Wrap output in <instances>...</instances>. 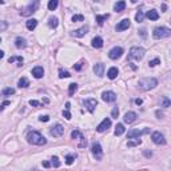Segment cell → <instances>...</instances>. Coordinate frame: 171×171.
I'll return each instance as SVG.
<instances>
[{
	"label": "cell",
	"mask_w": 171,
	"mask_h": 171,
	"mask_svg": "<svg viewBox=\"0 0 171 171\" xmlns=\"http://www.w3.org/2000/svg\"><path fill=\"white\" fill-rule=\"evenodd\" d=\"M27 139H28L29 143L36 145V146H43V145H46L47 143V139L38 131H29L28 135H27Z\"/></svg>",
	"instance_id": "cell-1"
},
{
	"label": "cell",
	"mask_w": 171,
	"mask_h": 171,
	"mask_svg": "<svg viewBox=\"0 0 171 171\" xmlns=\"http://www.w3.org/2000/svg\"><path fill=\"white\" fill-rule=\"evenodd\" d=\"M138 86L142 91H149V90H152L154 87L158 86V80L155 78H143L139 80Z\"/></svg>",
	"instance_id": "cell-2"
},
{
	"label": "cell",
	"mask_w": 171,
	"mask_h": 171,
	"mask_svg": "<svg viewBox=\"0 0 171 171\" xmlns=\"http://www.w3.org/2000/svg\"><path fill=\"white\" fill-rule=\"evenodd\" d=\"M171 35V29L167 28V27H156L152 32V36L155 39H165V38H169Z\"/></svg>",
	"instance_id": "cell-3"
},
{
	"label": "cell",
	"mask_w": 171,
	"mask_h": 171,
	"mask_svg": "<svg viewBox=\"0 0 171 171\" xmlns=\"http://www.w3.org/2000/svg\"><path fill=\"white\" fill-rule=\"evenodd\" d=\"M145 48L142 47H132L130 50V53H128V59H135V60H142L143 56H145Z\"/></svg>",
	"instance_id": "cell-4"
},
{
	"label": "cell",
	"mask_w": 171,
	"mask_h": 171,
	"mask_svg": "<svg viewBox=\"0 0 171 171\" xmlns=\"http://www.w3.org/2000/svg\"><path fill=\"white\" fill-rule=\"evenodd\" d=\"M38 8H39V2H32L20 11V15L22 16H29V15H32L33 12L38 11Z\"/></svg>",
	"instance_id": "cell-5"
},
{
	"label": "cell",
	"mask_w": 171,
	"mask_h": 171,
	"mask_svg": "<svg viewBox=\"0 0 171 171\" xmlns=\"http://www.w3.org/2000/svg\"><path fill=\"white\" fill-rule=\"evenodd\" d=\"M149 132V128H145V130H139V128H134V130H130L128 134H127V138L128 139H135V138H140L143 134H147Z\"/></svg>",
	"instance_id": "cell-6"
},
{
	"label": "cell",
	"mask_w": 171,
	"mask_h": 171,
	"mask_svg": "<svg viewBox=\"0 0 171 171\" xmlns=\"http://www.w3.org/2000/svg\"><path fill=\"white\" fill-rule=\"evenodd\" d=\"M91 150H92V154H94V156H95L98 160H100L103 158V151H102V147H100V145L98 142H94L92 143V147H91Z\"/></svg>",
	"instance_id": "cell-7"
},
{
	"label": "cell",
	"mask_w": 171,
	"mask_h": 171,
	"mask_svg": "<svg viewBox=\"0 0 171 171\" xmlns=\"http://www.w3.org/2000/svg\"><path fill=\"white\" fill-rule=\"evenodd\" d=\"M151 139H152V142L155 143V145H166V139H165V136H163V134H160L159 131H155V132H152V135H151Z\"/></svg>",
	"instance_id": "cell-8"
},
{
	"label": "cell",
	"mask_w": 171,
	"mask_h": 171,
	"mask_svg": "<svg viewBox=\"0 0 171 171\" xmlns=\"http://www.w3.org/2000/svg\"><path fill=\"white\" fill-rule=\"evenodd\" d=\"M122 55H123V48L122 47H114L111 51H110V53H108L110 59H112V60H118Z\"/></svg>",
	"instance_id": "cell-9"
},
{
	"label": "cell",
	"mask_w": 171,
	"mask_h": 171,
	"mask_svg": "<svg viewBox=\"0 0 171 171\" xmlns=\"http://www.w3.org/2000/svg\"><path fill=\"white\" fill-rule=\"evenodd\" d=\"M111 127V119L110 118H106V119H103V122L100 123V125L96 127V131L98 132H104L107 131V130Z\"/></svg>",
	"instance_id": "cell-10"
},
{
	"label": "cell",
	"mask_w": 171,
	"mask_h": 171,
	"mask_svg": "<svg viewBox=\"0 0 171 171\" xmlns=\"http://www.w3.org/2000/svg\"><path fill=\"white\" fill-rule=\"evenodd\" d=\"M83 104H84V107L87 110H88L90 112H94L95 111V107L98 106V102H96V99H86L84 102H83Z\"/></svg>",
	"instance_id": "cell-11"
},
{
	"label": "cell",
	"mask_w": 171,
	"mask_h": 171,
	"mask_svg": "<svg viewBox=\"0 0 171 171\" xmlns=\"http://www.w3.org/2000/svg\"><path fill=\"white\" fill-rule=\"evenodd\" d=\"M50 132H51L52 136H55V138H59V136H62L63 134H64V127H63L62 125H56V126L52 127Z\"/></svg>",
	"instance_id": "cell-12"
},
{
	"label": "cell",
	"mask_w": 171,
	"mask_h": 171,
	"mask_svg": "<svg viewBox=\"0 0 171 171\" xmlns=\"http://www.w3.org/2000/svg\"><path fill=\"white\" fill-rule=\"evenodd\" d=\"M102 99L107 103H111V102H115L116 100V94L112 92V91H106L102 94Z\"/></svg>",
	"instance_id": "cell-13"
},
{
	"label": "cell",
	"mask_w": 171,
	"mask_h": 171,
	"mask_svg": "<svg viewBox=\"0 0 171 171\" xmlns=\"http://www.w3.org/2000/svg\"><path fill=\"white\" fill-rule=\"evenodd\" d=\"M94 72H95V75H98L99 78H102V76L104 75V64H103V63L95 64L94 66Z\"/></svg>",
	"instance_id": "cell-14"
},
{
	"label": "cell",
	"mask_w": 171,
	"mask_h": 171,
	"mask_svg": "<svg viewBox=\"0 0 171 171\" xmlns=\"http://www.w3.org/2000/svg\"><path fill=\"white\" fill-rule=\"evenodd\" d=\"M130 19H123L122 22L119 23L118 26H116V31H125V29H127L130 27Z\"/></svg>",
	"instance_id": "cell-15"
},
{
	"label": "cell",
	"mask_w": 171,
	"mask_h": 171,
	"mask_svg": "<svg viewBox=\"0 0 171 171\" xmlns=\"http://www.w3.org/2000/svg\"><path fill=\"white\" fill-rule=\"evenodd\" d=\"M123 119H125V122L128 123V125L130 123H134L136 120V114L132 112V111H128V112H126V115H125V118Z\"/></svg>",
	"instance_id": "cell-16"
},
{
	"label": "cell",
	"mask_w": 171,
	"mask_h": 171,
	"mask_svg": "<svg viewBox=\"0 0 171 171\" xmlns=\"http://www.w3.org/2000/svg\"><path fill=\"white\" fill-rule=\"evenodd\" d=\"M32 75L35 76L36 79H40L43 78V75H44V70H43V67H35V68L32 70Z\"/></svg>",
	"instance_id": "cell-17"
},
{
	"label": "cell",
	"mask_w": 171,
	"mask_h": 171,
	"mask_svg": "<svg viewBox=\"0 0 171 171\" xmlns=\"http://www.w3.org/2000/svg\"><path fill=\"white\" fill-rule=\"evenodd\" d=\"M15 46H16V48H26L27 47V42H26V39L24 38H16V40H15Z\"/></svg>",
	"instance_id": "cell-18"
},
{
	"label": "cell",
	"mask_w": 171,
	"mask_h": 171,
	"mask_svg": "<svg viewBox=\"0 0 171 171\" xmlns=\"http://www.w3.org/2000/svg\"><path fill=\"white\" fill-rule=\"evenodd\" d=\"M26 26H27V29H29V31H33V29L36 28V26H38V20H36V19H29V20H27Z\"/></svg>",
	"instance_id": "cell-19"
},
{
	"label": "cell",
	"mask_w": 171,
	"mask_h": 171,
	"mask_svg": "<svg viewBox=\"0 0 171 171\" xmlns=\"http://www.w3.org/2000/svg\"><path fill=\"white\" fill-rule=\"evenodd\" d=\"M87 31H88V27H82V28L74 31V36H76V38H82V36H84L87 33Z\"/></svg>",
	"instance_id": "cell-20"
},
{
	"label": "cell",
	"mask_w": 171,
	"mask_h": 171,
	"mask_svg": "<svg viewBox=\"0 0 171 171\" xmlns=\"http://www.w3.org/2000/svg\"><path fill=\"white\" fill-rule=\"evenodd\" d=\"M92 47L94 48H102L103 47V39L100 36H96V38L92 39Z\"/></svg>",
	"instance_id": "cell-21"
},
{
	"label": "cell",
	"mask_w": 171,
	"mask_h": 171,
	"mask_svg": "<svg viewBox=\"0 0 171 171\" xmlns=\"http://www.w3.org/2000/svg\"><path fill=\"white\" fill-rule=\"evenodd\" d=\"M119 74V70L116 68V67H111V68L108 70V72H107V76H108L110 79H115L116 76H118Z\"/></svg>",
	"instance_id": "cell-22"
},
{
	"label": "cell",
	"mask_w": 171,
	"mask_h": 171,
	"mask_svg": "<svg viewBox=\"0 0 171 171\" xmlns=\"http://www.w3.org/2000/svg\"><path fill=\"white\" fill-rule=\"evenodd\" d=\"M146 16L149 18L150 20H158L159 19V13L155 11V9H150L149 12L146 13Z\"/></svg>",
	"instance_id": "cell-23"
},
{
	"label": "cell",
	"mask_w": 171,
	"mask_h": 171,
	"mask_svg": "<svg viewBox=\"0 0 171 171\" xmlns=\"http://www.w3.org/2000/svg\"><path fill=\"white\" fill-rule=\"evenodd\" d=\"M125 8H126V2H118L115 5H114L115 12H122Z\"/></svg>",
	"instance_id": "cell-24"
},
{
	"label": "cell",
	"mask_w": 171,
	"mask_h": 171,
	"mask_svg": "<svg viewBox=\"0 0 171 171\" xmlns=\"http://www.w3.org/2000/svg\"><path fill=\"white\" fill-rule=\"evenodd\" d=\"M123 132H125V126H123L122 123H118L116 127H115V132H114V134H115L116 136H120Z\"/></svg>",
	"instance_id": "cell-25"
},
{
	"label": "cell",
	"mask_w": 171,
	"mask_h": 171,
	"mask_svg": "<svg viewBox=\"0 0 171 171\" xmlns=\"http://www.w3.org/2000/svg\"><path fill=\"white\" fill-rule=\"evenodd\" d=\"M59 24V22H58V18H55V16H52V18H50L48 19V26L51 27V28H56Z\"/></svg>",
	"instance_id": "cell-26"
},
{
	"label": "cell",
	"mask_w": 171,
	"mask_h": 171,
	"mask_svg": "<svg viewBox=\"0 0 171 171\" xmlns=\"http://www.w3.org/2000/svg\"><path fill=\"white\" fill-rule=\"evenodd\" d=\"M108 19V13H106V15H96V22H98V24L102 26L103 23H104V20Z\"/></svg>",
	"instance_id": "cell-27"
},
{
	"label": "cell",
	"mask_w": 171,
	"mask_h": 171,
	"mask_svg": "<svg viewBox=\"0 0 171 171\" xmlns=\"http://www.w3.org/2000/svg\"><path fill=\"white\" fill-rule=\"evenodd\" d=\"M18 84H19L20 88H26V87L29 86V82H28V79H27V78H22V79L19 80Z\"/></svg>",
	"instance_id": "cell-28"
},
{
	"label": "cell",
	"mask_w": 171,
	"mask_h": 171,
	"mask_svg": "<svg viewBox=\"0 0 171 171\" xmlns=\"http://www.w3.org/2000/svg\"><path fill=\"white\" fill-rule=\"evenodd\" d=\"M140 143H142V140H140L139 138H135V139H132V140H128L127 146H128V147H135V146H139Z\"/></svg>",
	"instance_id": "cell-29"
},
{
	"label": "cell",
	"mask_w": 171,
	"mask_h": 171,
	"mask_svg": "<svg viewBox=\"0 0 171 171\" xmlns=\"http://www.w3.org/2000/svg\"><path fill=\"white\" fill-rule=\"evenodd\" d=\"M76 90H78V84L76 83H71L68 87V94H70V96H72L76 92Z\"/></svg>",
	"instance_id": "cell-30"
},
{
	"label": "cell",
	"mask_w": 171,
	"mask_h": 171,
	"mask_svg": "<svg viewBox=\"0 0 171 171\" xmlns=\"http://www.w3.org/2000/svg\"><path fill=\"white\" fill-rule=\"evenodd\" d=\"M58 0H50L48 3V9L50 11H53V9H56V7H58Z\"/></svg>",
	"instance_id": "cell-31"
},
{
	"label": "cell",
	"mask_w": 171,
	"mask_h": 171,
	"mask_svg": "<svg viewBox=\"0 0 171 171\" xmlns=\"http://www.w3.org/2000/svg\"><path fill=\"white\" fill-rule=\"evenodd\" d=\"M16 60L20 63L19 66H22V63H23V58H22V56H11V58L8 59V63H13V62H16Z\"/></svg>",
	"instance_id": "cell-32"
},
{
	"label": "cell",
	"mask_w": 171,
	"mask_h": 171,
	"mask_svg": "<svg viewBox=\"0 0 171 171\" xmlns=\"http://www.w3.org/2000/svg\"><path fill=\"white\" fill-rule=\"evenodd\" d=\"M15 94V90L11 88V87H7V88L3 90V95L4 96H8V95H13Z\"/></svg>",
	"instance_id": "cell-33"
},
{
	"label": "cell",
	"mask_w": 171,
	"mask_h": 171,
	"mask_svg": "<svg viewBox=\"0 0 171 171\" xmlns=\"http://www.w3.org/2000/svg\"><path fill=\"white\" fill-rule=\"evenodd\" d=\"M143 19H145V13H143L142 11H138V13L135 15V20H136L138 23H142Z\"/></svg>",
	"instance_id": "cell-34"
},
{
	"label": "cell",
	"mask_w": 171,
	"mask_h": 171,
	"mask_svg": "<svg viewBox=\"0 0 171 171\" xmlns=\"http://www.w3.org/2000/svg\"><path fill=\"white\" fill-rule=\"evenodd\" d=\"M70 76H71V75H70L68 71H64V70H62V68L59 70V78H60V79H63V78H70Z\"/></svg>",
	"instance_id": "cell-35"
},
{
	"label": "cell",
	"mask_w": 171,
	"mask_h": 171,
	"mask_svg": "<svg viewBox=\"0 0 171 171\" xmlns=\"http://www.w3.org/2000/svg\"><path fill=\"white\" fill-rule=\"evenodd\" d=\"M75 158H76V155H74V154H71V155H67L66 163H67V165H72L74 160H75Z\"/></svg>",
	"instance_id": "cell-36"
},
{
	"label": "cell",
	"mask_w": 171,
	"mask_h": 171,
	"mask_svg": "<svg viewBox=\"0 0 171 171\" xmlns=\"http://www.w3.org/2000/svg\"><path fill=\"white\" fill-rule=\"evenodd\" d=\"M71 136H72V139H78V138L80 139L83 135H82V132H80L79 130H75V131H72V132H71Z\"/></svg>",
	"instance_id": "cell-37"
},
{
	"label": "cell",
	"mask_w": 171,
	"mask_h": 171,
	"mask_svg": "<svg viewBox=\"0 0 171 171\" xmlns=\"http://www.w3.org/2000/svg\"><path fill=\"white\" fill-rule=\"evenodd\" d=\"M51 160H52L51 165H52L53 167H60V162H59V158H58V156H53Z\"/></svg>",
	"instance_id": "cell-38"
},
{
	"label": "cell",
	"mask_w": 171,
	"mask_h": 171,
	"mask_svg": "<svg viewBox=\"0 0 171 171\" xmlns=\"http://www.w3.org/2000/svg\"><path fill=\"white\" fill-rule=\"evenodd\" d=\"M84 20V16L83 15H74L72 16V22H83Z\"/></svg>",
	"instance_id": "cell-39"
},
{
	"label": "cell",
	"mask_w": 171,
	"mask_h": 171,
	"mask_svg": "<svg viewBox=\"0 0 171 171\" xmlns=\"http://www.w3.org/2000/svg\"><path fill=\"white\" fill-rule=\"evenodd\" d=\"M111 115H112V118L118 119V116H119V108H118V107H114V110H112Z\"/></svg>",
	"instance_id": "cell-40"
},
{
	"label": "cell",
	"mask_w": 171,
	"mask_h": 171,
	"mask_svg": "<svg viewBox=\"0 0 171 171\" xmlns=\"http://www.w3.org/2000/svg\"><path fill=\"white\" fill-rule=\"evenodd\" d=\"M159 63H160V59L156 58V59H154V60H150V62H149V66H150V67H154V66H156V64H159Z\"/></svg>",
	"instance_id": "cell-41"
},
{
	"label": "cell",
	"mask_w": 171,
	"mask_h": 171,
	"mask_svg": "<svg viewBox=\"0 0 171 171\" xmlns=\"http://www.w3.org/2000/svg\"><path fill=\"white\" fill-rule=\"evenodd\" d=\"M170 104H171V102H170L169 98H163L162 99V107H169Z\"/></svg>",
	"instance_id": "cell-42"
},
{
	"label": "cell",
	"mask_w": 171,
	"mask_h": 171,
	"mask_svg": "<svg viewBox=\"0 0 171 171\" xmlns=\"http://www.w3.org/2000/svg\"><path fill=\"white\" fill-rule=\"evenodd\" d=\"M63 115H64V118L66 119H71V114H70V111H68V110H64V111H63Z\"/></svg>",
	"instance_id": "cell-43"
},
{
	"label": "cell",
	"mask_w": 171,
	"mask_h": 171,
	"mask_svg": "<svg viewBox=\"0 0 171 171\" xmlns=\"http://www.w3.org/2000/svg\"><path fill=\"white\" fill-rule=\"evenodd\" d=\"M29 104L33 106V107H39V106H42L40 103L38 102V100H29Z\"/></svg>",
	"instance_id": "cell-44"
},
{
	"label": "cell",
	"mask_w": 171,
	"mask_h": 171,
	"mask_svg": "<svg viewBox=\"0 0 171 171\" xmlns=\"http://www.w3.org/2000/svg\"><path fill=\"white\" fill-rule=\"evenodd\" d=\"M39 120H40V122H48V120H50V116H48V115L40 116V118H39Z\"/></svg>",
	"instance_id": "cell-45"
},
{
	"label": "cell",
	"mask_w": 171,
	"mask_h": 171,
	"mask_svg": "<svg viewBox=\"0 0 171 171\" xmlns=\"http://www.w3.org/2000/svg\"><path fill=\"white\" fill-rule=\"evenodd\" d=\"M7 28V23L5 22H0V31H4Z\"/></svg>",
	"instance_id": "cell-46"
},
{
	"label": "cell",
	"mask_w": 171,
	"mask_h": 171,
	"mask_svg": "<svg viewBox=\"0 0 171 171\" xmlns=\"http://www.w3.org/2000/svg\"><path fill=\"white\" fill-rule=\"evenodd\" d=\"M74 68H75L76 71H80V70H82V63H78V64H75V66H74Z\"/></svg>",
	"instance_id": "cell-47"
},
{
	"label": "cell",
	"mask_w": 171,
	"mask_h": 171,
	"mask_svg": "<svg viewBox=\"0 0 171 171\" xmlns=\"http://www.w3.org/2000/svg\"><path fill=\"white\" fill-rule=\"evenodd\" d=\"M139 33H140V36H142V38H146V36H147L146 29H140V31H139Z\"/></svg>",
	"instance_id": "cell-48"
},
{
	"label": "cell",
	"mask_w": 171,
	"mask_h": 171,
	"mask_svg": "<svg viewBox=\"0 0 171 171\" xmlns=\"http://www.w3.org/2000/svg\"><path fill=\"white\" fill-rule=\"evenodd\" d=\"M155 114H156V116H158V118H159V119H160V118H162V116H163V112H160V111H159V110H158V111H156Z\"/></svg>",
	"instance_id": "cell-49"
},
{
	"label": "cell",
	"mask_w": 171,
	"mask_h": 171,
	"mask_svg": "<svg viewBox=\"0 0 171 171\" xmlns=\"http://www.w3.org/2000/svg\"><path fill=\"white\" fill-rule=\"evenodd\" d=\"M43 166L48 169V167H51V163H50V162H43Z\"/></svg>",
	"instance_id": "cell-50"
},
{
	"label": "cell",
	"mask_w": 171,
	"mask_h": 171,
	"mask_svg": "<svg viewBox=\"0 0 171 171\" xmlns=\"http://www.w3.org/2000/svg\"><path fill=\"white\" fill-rule=\"evenodd\" d=\"M135 103H136L138 106H139V104H142V99H136V100H135Z\"/></svg>",
	"instance_id": "cell-51"
},
{
	"label": "cell",
	"mask_w": 171,
	"mask_h": 171,
	"mask_svg": "<svg viewBox=\"0 0 171 171\" xmlns=\"http://www.w3.org/2000/svg\"><path fill=\"white\" fill-rule=\"evenodd\" d=\"M145 155L149 158V156H151V152H149V151H145Z\"/></svg>",
	"instance_id": "cell-52"
},
{
	"label": "cell",
	"mask_w": 171,
	"mask_h": 171,
	"mask_svg": "<svg viewBox=\"0 0 171 171\" xmlns=\"http://www.w3.org/2000/svg\"><path fill=\"white\" fill-rule=\"evenodd\" d=\"M3 56H4V52H3V51H2V50H0V59H2V58H3Z\"/></svg>",
	"instance_id": "cell-53"
},
{
	"label": "cell",
	"mask_w": 171,
	"mask_h": 171,
	"mask_svg": "<svg viewBox=\"0 0 171 171\" xmlns=\"http://www.w3.org/2000/svg\"><path fill=\"white\" fill-rule=\"evenodd\" d=\"M0 4H4V2H2V0H0Z\"/></svg>",
	"instance_id": "cell-54"
},
{
	"label": "cell",
	"mask_w": 171,
	"mask_h": 171,
	"mask_svg": "<svg viewBox=\"0 0 171 171\" xmlns=\"http://www.w3.org/2000/svg\"><path fill=\"white\" fill-rule=\"evenodd\" d=\"M0 43H2V38H0Z\"/></svg>",
	"instance_id": "cell-55"
}]
</instances>
